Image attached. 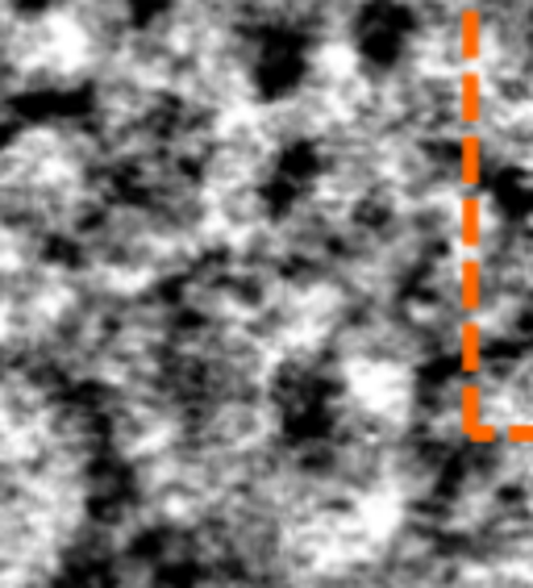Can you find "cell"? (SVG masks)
Masks as SVG:
<instances>
[{
	"label": "cell",
	"mask_w": 533,
	"mask_h": 588,
	"mask_svg": "<svg viewBox=\"0 0 533 588\" xmlns=\"http://www.w3.org/2000/svg\"><path fill=\"white\" fill-rule=\"evenodd\" d=\"M463 4H479V0H463Z\"/></svg>",
	"instance_id": "ba28073f"
},
{
	"label": "cell",
	"mask_w": 533,
	"mask_h": 588,
	"mask_svg": "<svg viewBox=\"0 0 533 588\" xmlns=\"http://www.w3.org/2000/svg\"><path fill=\"white\" fill-rule=\"evenodd\" d=\"M484 109H488V84H484V71H479V64H463V71L454 76V113H458V126L479 129Z\"/></svg>",
	"instance_id": "277c9868"
},
{
	"label": "cell",
	"mask_w": 533,
	"mask_h": 588,
	"mask_svg": "<svg viewBox=\"0 0 533 588\" xmlns=\"http://www.w3.org/2000/svg\"><path fill=\"white\" fill-rule=\"evenodd\" d=\"M205 588H242V585H205Z\"/></svg>",
	"instance_id": "52a82bcc"
},
{
	"label": "cell",
	"mask_w": 533,
	"mask_h": 588,
	"mask_svg": "<svg viewBox=\"0 0 533 588\" xmlns=\"http://www.w3.org/2000/svg\"><path fill=\"white\" fill-rule=\"evenodd\" d=\"M454 242H458V251L484 255V242H488V196H484V189H463V196H458Z\"/></svg>",
	"instance_id": "7a4b0ae2"
},
{
	"label": "cell",
	"mask_w": 533,
	"mask_h": 588,
	"mask_svg": "<svg viewBox=\"0 0 533 588\" xmlns=\"http://www.w3.org/2000/svg\"><path fill=\"white\" fill-rule=\"evenodd\" d=\"M454 305H458V317H484V305H488V263H484V255L458 251Z\"/></svg>",
	"instance_id": "6da1fadb"
},
{
	"label": "cell",
	"mask_w": 533,
	"mask_h": 588,
	"mask_svg": "<svg viewBox=\"0 0 533 588\" xmlns=\"http://www.w3.org/2000/svg\"><path fill=\"white\" fill-rule=\"evenodd\" d=\"M454 176L463 189H484L488 180V147H484V134L479 129H463L458 143H454Z\"/></svg>",
	"instance_id": "5b68a950"
},
{
	"label": "cell",
	"mask_w": 533,
	"mask_h": 588,
	"mask_svg": "<svg viewBox=\"0 0 533 588\" xmlns=\"http://www.w3.org/2000/svg\"><path fill=\"white\" fill-rule=\"evenodd\" d=\"M454 368H458V376H484L488 372V326H484V317H458V326H454Z\"/></svg>",
	"instance_id": "3957f363"
},
{
	"label": "cell",
	"mask_w": 533,
	"mask_h": 588,
	"mask_svg": "<svg viewBox=\"0 0 533 588\" xmlns=\"http://www.w3.org/2000/svg\"><path fill=\"white\" fill-rule=\"evenodd\" d=\"M454 43H458V59H463V64H479V59H484L488 22H484V9H479V4H463V9H458Z\"/></svg>",
	"instance_id": "8992f818"
}]
</instances>
